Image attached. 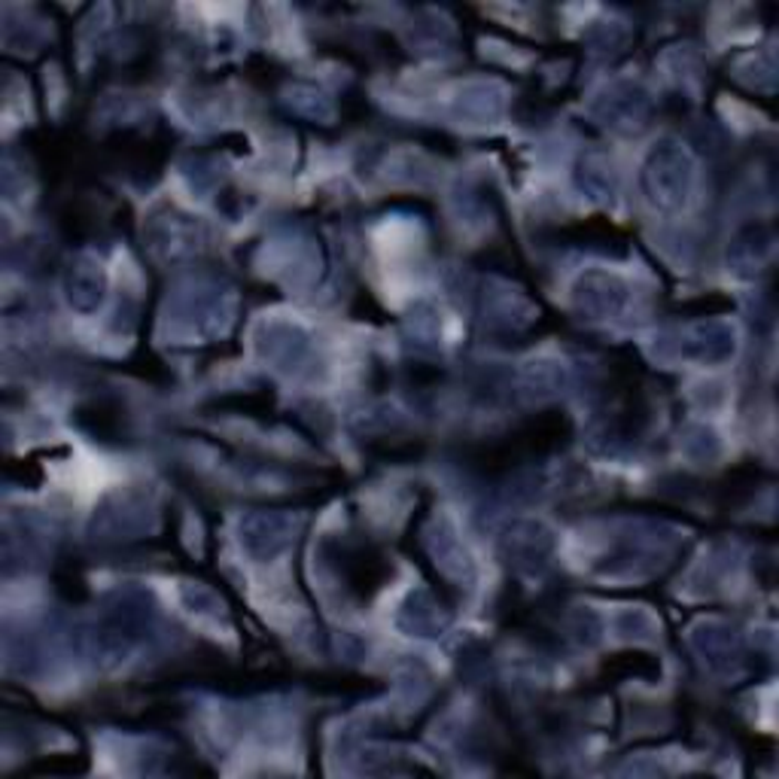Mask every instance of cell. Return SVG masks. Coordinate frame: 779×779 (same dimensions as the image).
Returning a JSON list of instances; mask_svg holds the SVG:
<instances>
[{
    "instance_id": "cell-1",
    "label": "cell",
    "mask_w": 779,
    "mask_h": 779,
    "mask_svg": "<svg viewBox=\"0 0 779 779\" xmlns=\"http://www.w3.org/2000/svg\"><path fill=\"white\" fill-rule=\"evenodd\" d=\"M691 186V162L682 150H655L646 165V190L664 208H679Z\"/></svg>"
},
{
    "instance_id": "cell-2",
    "label": "cell",
    "mask_w": 779,
    "mask_h": 779,
    "mask_svg": "<svg viewBox=\"0 0 779 779\" xmlns=\"http://www.w3.org/2000/svg\"><path fill=\"white\" fill-rule=\"evenodd\" d=\"M241 533H244L241 543L247 545L250 555L272 557L290 539V520L281 518V515H253V518L244 520V530Z\"/></svg>"
},
{
    "instance_id": "cell-3",
    "label": "cell",
    "mask_w": 779,
    "mask_h": 779,
    "mask_svg": "<svg viewBox=\"0 0 779 779\" xmlns=\"http://www.w3.org/2000/svg\"><path fill=\"white\" fill-rule=\"evenodd\" d=\"M581 305L594 314H613L625 302V284L609 274H590L581 281Z\"/></svg>"
},
{
    "instance_id": "cell-4",
    "label": "cell",
    "mask_w": 779,
    "mask_h": 779,
    "mask_svg": "<svg viewBox=\"0 0 779 779\" xmlns=\"http://www.w3.org/2000/svg\"><path fill=\"white\" fill-rule=\"evenodd\" d=\"M68 290H71V302L77 307H95L101 302V290H104V277H101V269L95 262H77L73 265L71 277H68Z\"/></svg>"
}]
</instances>
